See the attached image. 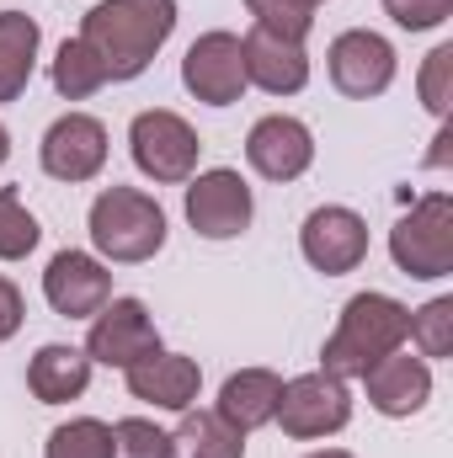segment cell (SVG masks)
I'll list each match as a JSON object with an SVG mask.
<instances>
[{
	"label": "cell",
	"instance_id": "obj_1",
	"mask_svg": "<svg viewBox=\"0 0 453 458\" xmlns=\"http://www.w3.org/2000/svg\"><path fill=\"white\" fill-rule=\"evenodd\" d=\"M176 32V0H97L81 16V43L102 59L107 81H139Z\"/></svg>",
	"mask_w": 453,
	"mask_h": 458
},
{
	"label": "cell",
	"instance_id": "obj_2",
	"mask_svg": "<svg viewBox=\"0 0 453 458\" xmlns=\"http://www.w3.org/2000/svg\"><path fill=\"white\" fill-rule=\"evenodd\" d=\"M406 320L411 310L389 293H352L337 315V331L321 346V373L331 378H363L379 357H389L395 346H406Z\"/></svg>",
	"mask_w": 453,
	"mask_h": 458
},
{
	"label": "cell",
	"instance_id": "obj_3",
	"mask_svg": "<svg viewBox=\"0 0 453 458\" xmlns=\"http://www.w3.org/2000/svg\"><path fill=\"white\" fill-rule=\"evenodd\" d=\"M86 229H91V245L102 261H123V267H139V261H155L160 245H166V208L139 192V187H102L91 214H86Z\"/></svg>",
	"mask_w": 453,
	"mask_h": 458
},
{
	"label": "cell",
	"instance_id": "obj_4",
	"mask_svg": "<svg viewBox=\"0 0 453 458\" xmlns=\"http://www.w3.org/2000/svg\"><path fill=\"white\" fill-rule=\"evenodd\" d=\"M389 256L416 283L453 277V198L449 192H427V198L411 203V214L395 219V229H389Z\"/></svg>",
	"mask_w": 453,
	"mask_h": 458
},
{
	"label": "cell",
	"instance_id": "obj_5",
	"mask_svg": "<svg viewBox=\"0 0 453 458\" xmlns=\"http://www.w3.org/2000/svg\"><path fill=\"white\" fill-rule=\"evenodd\" d=\"M128 155H133V165H139L150 182L182 187V182L198 176L203 144H198V128H192L182 113L150 107V113H139L133 123H128Z\"/></svg>",
	"mask_w": 453,
	"mask_h": 458
},
{
	"label": "cell",
	"instance_id": "obj_6",
	"mask_svg": "<svg viewBox=\"0 0 453 458\" xmlns=\"http://www.w3.org/2000/svg\"><path fill=\"white\" fill-rule=\"evenodd\" d=\"M272 421L294 443L337 437L341 427L352 421V389H346V378H331V373H299V378L283 384V400H278Z\"/></svg>",
	"mask_w": 453,
	"mask_h": 458
},
{
	"label": "cell",
	"instance_id": "obj_7",
	"mask_svg": "<svg viewBox=\"0 0 453 458\" xmlns=\"http://www.w3.org/2000/svg\"><path fill=\"white\" fill-rule=\"evenodd\" d=\"M326 70H331V86L352 102H373L395 86V70H400V54L384 32L373 27H346L341 38H331L326 48Z\"/></svg>",
	"mask_w": 453,
	"mask_h": 458
},
{
	"label": "cell",
	"instance_id": "obj_8",
	"mask_svg": "<svg viewBox=\"0 0 453 458\" xmlns=\"http://www.w3.org/2000/svg\"><path fill=\"white\" fill-rule=\"evenodd\" d=\"M256 219V198L245 187L240 171L214 165V171H198L187 182V225L203 240H240Z\"/></svg>",
	"mask_w": 453,
	"mask_h": 458
},
{
	"label": "cell",
	"instance_id": "obj_9",
	"mask_svg": "<svg viewBox=\"0 0 453 458\" xmlns=\"http://www.w3.org/2000/svg\"><path fill=\"white\" fill-rule=\"evenodd\" d=\"M299 250L321 277H346L368 261V219L346 203H326L299 225Z\"/></svg>",
	"mask_w": 453,
	"mask_h": 458
},
{
	"label": "cell",
	"instance_id": "obj_10",
	"mask_svg": "<svg viewBox=\"0 0 453 458\" xmlns=\"http://www.w3.org/2000/svg\"><path fill=\"white\" fill-rule=\"evenodd\" d=\"M81 352L91 362H102V368H133L139 357L160 352L155 315L144 310V299H107L91 315V331H86V346Z\"/></svg>",
	"mask_w": 453,
	"mask_h": 458
},
{
	"label": "cell",
	"instance_id": "obj_11",
	"mask_svg": "<svg viewBox=\"0 0 453 458\" xmlns=\"http://www.w3.org/2000/svg\"><path fill=\"white\" fill-rule=\"evenodd\" d=\"M107 128L97 123L91 113H64L48 123V133H43V144H38V160H43V171L54 176V182H70V187H81V182H91V176H102V165H107Z\"/></svg>",
	"mask_w": 453,
	"mask_h": 458
},
{
	"label": "cell",
	"instance_id": "obj_12",
	"mask_svg": "<svg viewBox=\"0 0 453 458\" xmlns=\"http://www.w3.org/2000/svg\"><path fill=\"white\" fill-rule=\"evenodd\" d=\"M245 160L261 182H299L315 165V133H310L304 117L267 113L245 133Z\"/></svg>",
	"mask_w": 453,
	"mask_h": 458
},
{
	"label": "cell",
	"instance_id": "obj_13",
	"mask_svg": "<svg viewBox=\"0 0 453 458\" xmlns=\"http://www.w3.org/2000/svg\"><path fill=\"white\" fill-rule=\"evenodd\" d=\"M43 299L64 320H91L113 299V272L91 250H59L48 261V272H43Z\"/></svg>",
	"mask_w": 453,
	"mask_h": 458
},
{
	"label": "cell",
	"instance_id": "obj_14",
	"mask_svg": "<svg viewBox=\"0 0 453 458\" xmlns=\"http://www.w3.org/2000/svg\"><path fill=\"white\" fill-rule=\"evenodd\" d=\"M182 86L203 107H235L245 97V64H240V38L235 32H203L187 59H182Z\"/></svg>",
	"mask_w": 453,
	"mask_h": 458
},
{
	"label": "cell",
	"instance_id": "obj_15",
	"mask_svg": "<svg viewBox=\"0 0 453 458\" xmlns=\"http://www.w3.org/2000/svg\"><path fill=\"white\" fill-rule=\"evenodd\" d=\"M363 389H368V405L379 416L406 421V416L427 411V400H432V362L427 357H411L406 346H395L389 357H379L363 373Z\"/></svg>",
	"mask_w": 453,
	"mask_h": 458
},
{
	"label": "cell",
	"instance_id": "obj_16",
	"mask_svg": "<svg viewBox=\"0 0 453 458\" xmlns=\"http://www.w3.org/2000/svg\"><path fill=\"white\" fill-rule=\"evenodd\" d=\"M123 378H128L133 400H144L155 411H171V416L192 411L198 389H203V368L192 357H182V352H166V346L150 352V357H139L133 368H123Z\"/></svg>",
	"mask_w": 453,
	"mask_h": 458
},
{
	"label": "cell",
	"instance_id": "obj_17",
	"mask_svg": "<svg viewBox=\"0 0 453 458\" xmlns=\"http://www.w3.org/2000/svg\"><path fill=\"white\" fill-rule=\"evenodd\" d=\"M240 64H245V86H261L267 97H299L310 86V54L304 43H283L261 27H251L240 38Z\"/></svg>",
	"mask_w": 453,
	"mask_h": 458
},
{
	"label": "cell",
	"instance_id": "obj_18",
	"mask_svg": "<svg viewBox=\"0 0 453 458\" xmlns=\"http://www.w3.org/2000/svg\"><path fill=\"white\" fill-rule=\"evenodd\" d=\"M91 368L97 362L81 346L48 342V346H38L32 362H27V389H32L38 405H70V400H81L91 389Z\"/></svg>",
	"mask_w": 453,
	"mask_h": 458
},
{
	"label": "cell",
	"instance_id": "obj_19",
	"mask_svg": "<svg viewBox=\"0 0 453 458\" xmlns=\"http://www.w3.org/2000/svg\"><path fill=\"white\" fill-rule=\"evenodd\" d=\"M278 400H283V378L272 373V368H240V373H229L225 389H219V416H225L235 432H256V427H272V416H278Z\"/></svg>",
	"mask_w": 453,
	"mask_h": 458
},
{
	"label": "cell",
	"instance_id": "obj_20",
	"mask_svg": "<svg viewBox=\"0 0 453 458\" xmlns=\"http://www.w3.org/2000/svg\"><path fill=\"white\" fill-rule=\"evenodd\" d=\"M38 48H43L38 16H27V11H0V102H16V97L32 86Z\"/></svg>",
	"mask_w": 453,
	"mask_h": 458
},
{
	"label": "cell",
	"instance_id": "obj_21",
	"mask_svg": "<svg viewBox=\"0 0 453 458\" xmlns=\"http://www.w3.org/2000/svg\"><path fill=\"white\" fill-rule=\"evenodd\" d=\"M171 458H245V432H235L219 411H182Z\"/></svg>",
	"mask_w": 453,
	"mask_h": 458
},
{
	"label": "cell",
	"instance_id": "obj_22",
	"mask_svg": "<svg viewBox=\"0 0 453 458\" xmlns=\"http://www.w3.org/2000/svg\"><path fill=\"white\" fill-rule=\"evenodd\" d=\"M102 86H107L102 59H97L81 38H64L59 54H54V91H59L64 102H86V97H97Z\"/></svg>",
	"mask_w": 453,
	"mask_h": 458
},
{
	"label": "cell",
	"instance_id": "obj_23",
	"mask_svg": "<svg viewBox=\"0 0 453 458\" xmlns=\"http://www.w3.org/2000/svg\"><path fill=\"white\" fill-rule=\"evenodd\" d=\"M43 458H113V427L97 416H70L64 427L48 432Z\"/></svg>",
	"mask_w": 453,
	"mask_h": 458
},
{
	"label": "cell",
	"instance_id": "obj_24",
	"mask_svg": "<svg viewBox=\"0 0 453 458\" xmlns=\"http://www.w3.org/2000/svg\"><path fill=\"white\" fill-rule=\"evenodd\" d=\"M406 342H416V352H422L427 362H432V357H449L453 352V299L449 293H438V299H427L422 310H411Z\"/></svg>",
	"mask_w": 453,
	"mask_h": 458
},
{
	"label": "cell",
	"instance_id": "obj_25",
	"mask_svg": "<svg viewBox=\"0 0 453 458\" xmlns=\"http://www.w3.org/2000/svg\"><path fill=\"white\" fill-rule=\"evenodd\" d=\"M43 240V225L32 219V208L21 203L16 187H0V261H21L32 256Z\"/></svg>",
	"mask_w": 453,
	"mask_h": 458
},
{
	"label": "cell",
	"instance_id": "obj_26",
	"mask_svg": "<svg viewBox=\"0 0 453 458\" xmlns=\"http://www.w3.org/2000/svg\"><path fill=\"white\" fill-rule=\"evenodd\" d=\"M245 11H251V21L261 32H272L283 43H304L315 32V11L299 5V0H245Z\"/></svg>",
	"mask_w": 453,
	"mask_h": 458
},
{
	"label": "cell",
	"instance_id": "obj_27",
	"mask_svg": "<svg viewBox=\"0 0 453 458\" xmlns=\"http://www.w3.org/2000/svg\"><path fill=\"white\" fill-rule=\"evenodd\" d=\"M416 91H422V107L449 123L453 113V43H438L427 59H422V75H416Z\"/></svg>",
	"mask_w": 453,
	"mask_h": 458
},
{
	"label": "cell",
	"instance_id": "obj_28",
	"mask_svg": "<svg viewBox=\"0 0 453 458\" xmlns=\"http://www.w3.org/2000/svg\"><path fill=\"white\" fill-rule=\"evenodd\" d=\"M113 458H171V432L144 416H123L113 421Z\"/></svg>",
	"mask_w": 453,
	"mask_h": 458
},
{
	"label": "cell",
	"instance_id": "obj_29",
	"mask_svg": "<svg viewBox=\"0 0 453 458\" xmlns=\"http://www.w3.org/2000/svg\"><path fill=\"white\" fill-rule=\"evenodd\" d=\"M384 16L406 32H432L453 16V0H384Z\"/></svg>",
	"mask_w": 453,
	"mask_h": 458
},
{
	"label": "cell",
	"instance_id": "obj_30",
	"mask_svg": "<svg viewBox=\"0 0 453 458\" xmlns=\"http://www.w3.org/2000/svg\"><path fill=\"white\" fill-rule=\"evenodd\" d=\"M21 320H27V299L11 277H0V342H11L21 331Z\"/></svg>",
	"mask_w": 453,
	"mask_h": 458
},
{
	"label": "cell",
	"instance_id": "obj_31",
	"mask_svg": "<svg viewBox=\"0 0 453 458\" xmlns=\"http://www.w3.org/2000/svg\"><path fill=\"white\" fill-rule=\"evenodd\" d=\"M432 144H438V149H432V155H427V165H449V144H453V123H443V128H438V139H432Z\"/></svg>",
	"mask_w": 453,
	"mask_h": 458
},
{
	"label": "cell",
	"instance_id": "obj_32",
	"mask_svg": "<svg viewBox=\"0 0 453 458\" xmlns=\"http://www.w3.org/2000/svg\"><path fill=\"white\" fill-rule=\"evenodd\" d=\"M304 458H357V454H346V448H321V454H304Z\"/></svg>",
	"mask_w": 453,
	"mask_h": 458
},
{
	"label": "cell",
	"instance_id": "obj_33",
	"mask_svg": "<svg viewBox=\"0 0 453 458\" xmlns=\"http://www.w3.org/2000/svg\"><path fill=\"white\" fill-rule=\"evenodd\" d=\"M5 160H11V133L0 128V165H5Z\"/></svg>",
	"mask_w": 453,
	"mask_h": 458
},
{
	"label": "cell",
	"instance_id": "obj_34",
	"mask_svg": "<svg viewBox=\"0 0 453 458\" xmlns=\"http://www.w3.org/2000/svg\"><path fill=\"white\" fill-rule=\"evenodd\" d=\"M299 5H310V11H321V5H326V0H299Z\"/></svg>",
	"mask_w": 453,
	"mask_h": 458
}]
</instances>
